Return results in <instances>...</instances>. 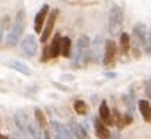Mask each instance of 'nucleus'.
<instances>
[{
  "label": "nucleus",
  "instance_id": "f257e3e1",
  "mask_svg": "<svg viewBox=\"0 0 151 139\" xmlns=\"http://www.w3.org/2000/svg\"><path fill=\"white\" fill-rule=\"evenodd\" d=\"M123 28V12L117 4H113L109 10V32L111 37H117L122 34Z\"/></svg>",
  "mask_w": 151,
  "mask_h": 139
},
{
  "label": "nucleus",
  "instance_id": "f03ea898",
  "mask_svg": "<svg viewBox=\"0 0 151 139\" xmlns=\"http://www.w3.org/2000/svg\"><path fill=\"white\" fill-rule=\"evenodd\" d=\"M24 29H25V12H24V10H19L18 15H16L13 28H12L10 32L6 35V44L10 47L16 46L18 41L21 40L22 34H24Z\"/></svg>",
  "mask_w": 151,
  "mask_h": 139
},
{
  "label": "nucleus",
  "instance_id": "7ed1b4c3",
  "mask_svg": "<svg viewBox=\"0 0 151 139\" xmlns=\"http://www.w3.org/2000/svg\"><path fill=\"white\" fill-rule=\"evenodd\" d=\"M15 123H16V126L19 128V130L22 132V135L25 138L32 139V135H31V120L22 111H18L15 114Z\"/></svg>",
  "mask_w": 151,
  "mask_h": 139
},
{
  "label": "nucleus",
  "instance_id": "20e7f679",
  "mask_svg": "<svg viewBox=\"0 0 151 139\" xmlns=\"http://www.w3.org/2000/svg\"><path fill=\"white\" fill-rule=\"evenodd\" d=\"M37 48H38V43H37V38L32 34L27 35L21 43V50L27 57H32L37 53Z\"/></svg>",
  "mask_w": 151,
  "mask_h": 139
},
{
  "label": "nucleus",
  "instance_id": "39448f33",
  "mask_svg": "<svg viewBox=\"0 0 151 139\" xmlns=\"http://www.w3.org/2000/svg\"><path fill=\"white\" fill-rule=\"evenodd\" d=\"M132 34H134V40H135V43H137V44H138L139 47H142V48L145 50V46H147V40H148L147 27H145L142 22H139V24H137V25L134 27V31H132Z\"/></svg>",
  "mask_w": 151,
  "mask_h": 139
},
{
  "label": "nucleus",
  "instance_id": "423d86ee",
  "mask_svg": "<svg viewBox=\"0 0 151 139\" xmlns=\"http://www.w3.org/2000/svg\"><path fill=\"white\" fill-rule=\"evenodd\" d=\"M57 15H59V10L57 9H53L50 13V16H49V19H47V22H46V28L43 29V35H41V43L43 44H46L47 41H49V38H50L51 35V31H53V28H54V24H56V19H57Z\"/></svg>",
  "mask_w": 151,
  "mask_h": 139
},
{
  "label": "nucleus",
  "instance_id": "0eeeda50",
  "mask_svg": "<svg viewBox=\"0 0 151 139\" xmlns=\"http://www.w3.org/2000/svg\"><path fill=\"white\" fill-rule=\"evenodd\" d=\"M60 41H62L60 34H56L54 38H53V41H51V44L47 47L46 51H44V57H43V60H47L49 57L54 59V57H57V56L60 54Z\"/></svg>",
  "mask_w": 151,
  "mask_h": 139
},
{
  "label": "nucleus",
  "instance_id": "6e6552de",
  "mask_svg": "<svg viewBox=\"0 0 151 139\" xmlns=\"http://www.w3.org/2000/svg\"><path fill=\"white\" fill-rule=\"evenodd\" d=\"M116 56V44L113 40H106L104 43V56H103V63L107 66L114 60Z\"/></svg>",
  "mask_w": 151,
  "mask_h": 139
},
{
  "label": "nucleus",
  "instance_id": "1a4fd4ad",
  "mask_svg": "<svg viewBox=\"0 0 151 139\" xmlns=\"http://www.w3.org/2000/svg\"><path fill=\"white\" fill-rule=\"evenodd\" d=\"M49 13V4H43V7L40 9V12L35 15V19H34V29L37 34L41 32V28L46 22V16Z\"/></svg>",
  "mask_w": 151,
  "mask_h": 139
},
{
  "label": "nucleus",
  "instance_id": "9d476101",
  "mask_svg": "<svg viewBox=\"0 0 151 139\" xmlns=\"http://www.w3.org/2000/svg\"><path fill=\"white\" fill-rule=\"evenodd\" d=\"M99 114H100V120L106 125V126H110L113 125V117H111V113L106 104V101H103L100 104V110H99Z\"/></svg>",
  "mask_w": 151,
  "mask_h": 139
},
{
  "label": "nucleus",
  "instance_id": "9b49d317",
  "mask_svg": "<svg viewBox=\"0 0 151 139\" xmlns=\"http://www.w3.org/2000/svg\"><path fill=\"white\" fill-rule=\"evenodd\" d=\"M53 129H54V133H56L57 139H72L69 129L66 126L60 125L59 122H53Z\"/></svg>",
  "mask_w": 151,
  "mask_h": 139
},
{
  "label": "nucleus",
  "instance_id": "f8f14e48",
  "mask_svg": "<svg viewBox=\"0 0 151 139\" xmlns=\"http://www.w3.org/2000/svg\"><path fill=\"white\" fill-rule=\"evenodd\" d=\"M101 43H103V37L99 35V37H96V38H94V41H93V44H91L90 51H91V57H93V60H94V62H100Z\"/></svg>",
  "mask_w": 151,
  "mask_h": 139
},
{
  "label": "nucleus",
  "instance_id": "ddd939ff",
  "mask_svg": "<svg viewBox=\"0 0 151 139\" xmlns=\"http://www.w3.org/2000/svg\"><path fill=\"white\" fill-rule=\"evenodd\" d=\"M94 129H96V135L100 139H110V132H109L107 126L101 122L100 119H97L94 122Z\"/></svg>",
  "mask_w": 151,
  "mask_h": 139
},
{
  "label": "nucleus",
  "instance_id": "4468645a",
  "mask_svg": "<svg viewBox=\"0 0 151 139\" xmlns=\"http://www.w3.org/2000/svg\"><path fill=\"white\" fill-rule=\"evenodd\" d=\"M138 107H139V113L142 116V119L147 122V123H151V105L148 101L145 100H141L138 102Z\"/></svg>",
  "mask_w": 151,
  "mask_h": 139
},
{
  "label": "nucleus",
  "instance_id": "2eb2a0df",
  "mask_svg": "<svg viewBox=\"0 0 151 139\" xmlns=\"http://www.w3.org/2000/svg\"><path fill=\"white\" fill-rule=\"evenodd\" d=\"M7 66L12 67V69H15L16 72H19V73H22V75H29V73H31V70L28 69V66L24 64L22 62H18V60H10V62H7Z\"/></svg>",
  "mask_w": 151,
  "mask_h": 139
},
{
  "label": "nucleus",
  "instance_id": "dca6fc26",
  "mask_svg": "<svg viewBox=\"0 0 151 139\" xmlns=\"http://www.w3.org/2000/svg\"><path fill=\"white\" fill-rule=\"evenodd\" d=\"M70 46H72V43H70V38L69 37L62 38V41H60V54L63 57H69V54H70Z\"/></svg>",
  "mask_w": 151,
  "mask_h": 139
},
{
  "label": "nucleus",
  "instance_id": "f3484780",
  "mask_svg": "<svg viewBox=\"0 0 151 139\" xmlns=\"http://www.w3.org/2000/svg\"><path fill=\"white\" fill-rule=\"evenodd\" d=\"M72 130H73V133H75V136L76 139H90L88 136V133H87V130L81 126V125H78V123H72Z\"/></svg>",
  "mask_w": 151,
  "mask_h": 139
},
{
  "label": "nucleus",
  "instance_id": "a211bd4d",
  "mask_svg": "<svg viewBox=\"0 0 151 139\" xmlns=\"http://www.w3.org/2000/svg\"><path fill=\"white\" fill-rule=\"evenodd\" d=\"M131 48V40H129V35L126 32L120 34V50H122V54H126Z\"/></svg>",
  "mask_w": 151,
  "mask_h": 139
},
{
  "label": "nucleus",
  "instance_id": "6ab92c4d",
  "mask_svg": "<svg viewBox=\"0 0 151 139\" xmlns=\"http://www.w3.org/2000/svg\"><path fill=\"white\" fill-rule=\"evenodd\" d=\"M85 50H90V40L87 35H81L76 43V51H85Z\"/></svg>",
  "mask_w": 151,
  "mask_h": 139
},
{
  "label": "nucleus",
  "instance_id": "aec40b11",
  "mask_svg": "<svg viewBox=\"0 0 151 139\" xmlns=\"http://www.w3.org/2000/svg\"><path fill=\"white\" fill-rule=\"evenodd\" d=\"M73 108H75V111L78 113V114H87V104L84 102V101H81V100H78V101H75V104H73Z\"/></svg>",
  "mask_w": 151,
  "mask_h": 139
},
{
  "label": "nucleus",
  "instance_id": "412c9836",
  "mask_svg": "<svg viewBox=\"0 0 151 139\" xmlns=\"http://www.w3.org/2000/svg\"><path fill=\"white\" fill-rule=\"evenodd\" d=\"M34 113H35V117H37V120H38V125L41 126V128H46V117H44V114H43V111L40 110V108H35L34 110Z\"/></svg>",
  "mask_w": 151,
  "mask_h": 139
},
{
  "label": "nucleus",
  "instance_id": "4be33fe9",
  "mask_svg": "<svg viewBox=\"0 0 151 139\" xmlns=\"http://www.w3.org/2000/svg\"><path fill=\"white\" fill-rule=\"evenodd\" d=\"M113 114H114V119H113V123H114V120H116V125H117V128L119 129H122L123 126H125V120H123V116L117 111V110H114L113 111Z\"/></svg>",
  "mask_w": 151,
  "mask_h": 139
},
{
  "label": "nucleus",
  "instance_id": "5701e85b",
  "mask_svg": "<svg viewBox=\"0 0 151 139\" xmlns=\"http://www.w3.org/2000/svg\"><path fill=\"white\" fill-rule=\"evenodd\" d=\"M31 135H32V139H41V130H40V126L34 125L31 122Z\"/></svg>",
  "mask_w": 151,
  "mask_h": 139
},
{
  "label": "nucleus",
  "instance_id": "b1692460",
  "mask_svg": "<svg viewBox=\"0 0 151 139\" xmlns=\"http://www.w3.org/2000/svg\"><path fill=\"white\" fill-rule=\"evenodd\" d=\"M145 92H147V95L150 97V100H151V79H148L145 82Z\"/></svg>",
  "mask_w": 151,
  "mask_h": 139
},
{
  "label": "nucleus",
  "instance_id": "393cba45",
  "mask_svg": "<svg viewBox=\"0 0 151 139\" xmlns=\"http://www.w3.org/2000/svg\"><path fill=\"white\" fill-rule=\"evenodd\" d=\"M106 76H107V78H114L116 73H110V72H109V73H106Z\"/></svg>",
  "mask_w": 151,
  "mask_h": 139
},
{
  "label": "nucleus",
  "instance_id": "a878e982",
  "mask_svg": "<svg viewBox=\"0 0 151 139\" xmlns=\"http://www.w3.org/2000/svg\"><path fill=\"white\" fill-rule=\"evenodd\" d=\"M44 139H50V133H49L47 130L44 132Z\"/></svg>",
  "mask_w": 151,
  "mask_h": 139
},
{
  "label": "nucleus",
  "instance_id": "bb28decb",
  "mask_svg": "<svg viewBox=\"0 0 151 139\" xmlns=\"http://www.w3.org/2000/svg\"><path fill=\"white\" fill-rule=\"evenodd\" d=\"M1 38H3V28H1V25H0V41H1Z\"/></svg>",
  "mask_w": 151,
  "mask_h": 139
},
{
  "label": "nucleus",
  "instance_id": "cd10ccee",
  "mask_svg": "<svg viewBox=\"0 0 151 139\" xmlns=\"http://www.w3.org/2000/svg\"><path fill=\"white\" fill-rule=\"evenodd\" d=\"M148 35H150V40H151V31H150V32H148Z\"/></svg>",
  "mask_w": 151,
  "mask_h": 139
},
{
  "label": "nucleus",
  "instance_id": "c85d7f7f",
  "mask_svg": "<svg viewBox=\"0 0 151 139\" xmlns=\"http://www.w3.org/2000/svg\"><path fill=\"white\" fill-rule=\"evenodd\" d=\"M1 139H7V138H4V136H1Z\"/></svg>",
  "mask_w": 151,
  "mask_h": 139
},
{
  "label": "nucleus",
  "instance_id": "c756f323",
  "mask_svg": "<svg viewBox=\"0 0 151 139\" xmlns=\"http://www.w3.org/2000/svg\"><path fill=\"white\" fill-rule=\"evenodd\" d=\"M0 139H1V135H0Z\"/></svg>",
  "mask_w": 151,
  "mask_h": 139
}]
</instances>
